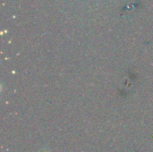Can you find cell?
<instances>
[{"mask_svg": "<svg viewBox=\"0 0 153 152\" xmlns=\"http://www.w3.org/2000/svg\"><path fill=\"white\" fill-rule=\"evenodd\" d=\"M41 152H47V151H41Z\"/></svg>", "mask_w": 153, "mask_h": 152, "instance_id": "obj_1", "label": "cell"}]
</instances>
